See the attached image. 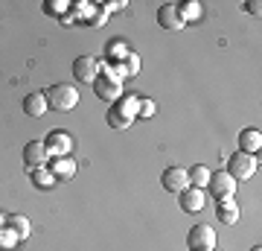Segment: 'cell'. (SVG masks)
I'll return each mask as SVG.
<instances>
[{"label":"cell","mask_w":262,"mask_h":251,"mask_svg":"<svg viewBox=\"0 0 262 251\" xmlns=\"http://www.w3.org/2000/svg\"><path fill=\"white\" fill-rule=\"evenodd\" d=\"M44 96H47V108H53V111H58V114L73 111L76 105H79V91L67 82H58V85H53V88H47Z\"/></svg>","instance_id":"cell-1"},{"label":"cell","mask_w":262,"mask_h":251,"mask_svg":"<svg viewBox=\"0 0 262 251\" xmlns=\"http://www.w3.org/2000/svg\"><path fill=\"white\" fill-rule=\"evenodd\" d=\"M256 167H259V158H256V155L233 152V155L227 158V169H225V172H230V178L239 184V181H248V178L256 172Z\"/></svg>","instance_id":"cell-2"},{"label":"cell","mask_w":262,"mask_h":251,"mask_svg":"<svg viewBox=\"0 0 262 251\" xmlns=\"http://www.w3.org/2000/svg\"><path fill=\"white\" fill-rule=\"evenodd\" d=\"M189 251H215V231L210 225H192L187 234Z\"/></svg>","instance_id":"cell-3"},{"label":"cell","mask_w":262,"mask_h":251,"mask_svg":"<svg viewBox=\"0 0 262 251\" xmlns=\"http://www.w3.org/2000/svg\"><path fill=\"white\" fill-rule=\"evenodd\" d=\"M94 91L99 100H105V103H117L122 96V85L117 76H111L108 70H99V76H96V82H94Z\"/></svg>","instance_id":"cell-4"},{"label":"cell","mask_w":262,"mask_h":251,"mask_svg":"<svg viewBox=\"0 0 262 251\" xmlns=\"http://www.w3.org/2000/svg\"><path fill=\"white\" fill-rule=\"evenodd\" d=\"M44 146H47L50 158H67V155H70V149H73L70 131H64V129L50 131V134H47V140H44Z\"/></svg>","instance_id":"cell-5"},{"label":"cell","mask_w":262,"mask_h":251,"mask_svg":"<svg viewBox=\"0 0 262 251\" xmlns=\"http://www.w3.org/2000/svg\"><path fill=\"white\" fill-rule=\"evenodd\" d=\"M210 193L215 196V202L219 199H233L236 193V181L230 178V172H225V169H215V172H210Z\"/></svg>","instance_id":"cell-6"},{"label":"cell","mask_w":262,"mask_h":251,"mask_svg":"<svg viewBox=\"0 0 262 251\" xmlns=\"http://www.w3.org/2000/svg\"><path fill=\"white\" fill-rule=\"evenodd\" d=\"M73 76H76V82L94 85L96 76H99V59H94V56H79V59L73 62Z\"/></svg>","instance_id":"cell-7"},{"label":"cell","mask_w":262,"mask_h":251,"mask_svg":"<svg viewBox=\"0 0 262 251\" xmlns=\"http://www.w3.org/2000/svg\"><path fill=\"white\" fill-rule=\"evenodd\" d=\"M160 184H163V190H169V193H181V190H187L189 187V176L184 167H166L163 169V176H160Z\"/></svg>","instance_id":"cell-8"},{"label":"cell","mask_w":262,"mask_h":251,"mask_svg":"<svg viewBox=\"0 0 262 251\" xmlns=\"http://www.w3.org/2000/svg\"><path fill=\"white\" fill-rule=\"evenodd\" d=\"M47 158H50V152H47V146H44V140H29L27 146H24V164H27L29 169L47 167Z\"/></svg>","instance_id":"cell-9"},{"label":"cell","mask_w":262,"mask_h":251,"mask_svg":"<svg viewBox=\"0 0 262 251\" xmlns=\"http://www.w3.org/2000/svg\"><path fill=\"white\" fill-rule=\"evenodd\" d=\"M181 199H178V205L181 210H187V214H198V210H204V190H198V187H187V190H181Z\"/></svg>","instance_id":"cell-10"},{"label":"cell","mask_w":262,"mask_h":251,"mask_svg":"<svg viewBox=\"0 0 262 251\" xmlns=\"http://www.w3.org/2000/svg\"><path fill=\"white\" fill-rule=\"evenodd\" d=\"M158 24L163 29H181L184 27V21L178 15V3H163L158 9Z\"/></svg>","instance_id":"cell-11"},{"label":"cell","mask_w":262,"mask_h":251,"mask_svg":"<svg viewBox=\"0 0 262 251\" xmlns=\"http://www.w3.org/2000/svg\"><path fill=\"white\" fill-rule=\"evenodd\" d=\"M259 149H262V131L259 129H245L239 134V152H245V155H259Z\"/></svg>","instance_id":"cell-12"},{"label":"cell","mask_w":262,"mask_h":251,"mask_svg":"<svg viewBox=\"0 0 262 251\" xmlns=\"http://www.w3.org/2000/svg\"><path fill=\"white\" fill-rule=\"evenodd\" d=\"M215 216H219L222 225H236L239 222V205H236V199H219Z\"/></svg>","instance_id":"cell-13"},{"label":"cell","mask_w":262,"mask_h":251,"mask_svg":"<svg viewBox=\"0 0 262 251\" xmlns=\"http://www.w3.org/2000/svg\"><path fill=\"white\" fill-rule=\"evenodd\" d=\"M50 172L56 176V181H70L76 176V161L73 158H53L50 161Z\"/></svg>","instance_id":"cell-14"},{"label":"cell","mask_w":262,"mask_h":251,"mask_svg":"<svg viewBox=\"0 0 262 251\" xmlns=\"http://www.w3.org/2000/svg\"><path fill=\"white\" fill-rule=\"evenodd\" d=\"M178 15L184 24H198L204 18V6L198 0H184V3H178Z\"/></svg>","instance_id":"cell-15"},{"label":"cell","mask_w":262,"mask_h":251,"mask_svg":"<svg viewBox=\"0 0 262 251\" xmlns=\"http://www.w3.org/2000/svg\"><path fill=\"white\" fill-rule=\"evenodd\" d=\"M24 111L29 114V117H44L47 114V96L44 93H27L24 96Z\"/></svg>","instance_id":"cell-16"},{"label":"cell","mask_w":262,"mask_h":251,"mask_svg":"<svg viewBox=\"0 0 262 251\" xmlns=\"http://www.w3.org/2000/svg\"><path fill=\"white\" fill-rule=\"evenodd\" d=\"M3 228H9L18 240H27L29 237V231H32V225H29V219L24 214H12V216H6V222H3Z\"/></svg>","instance_id":"cell-17"},{"label":"cell","mask_w":262,"mask_h":251,"mask_svg":"<svg viewBox=\"0 0 262 251\" xmlns=\"http://www.w3.org/2000/svg\"><path fill=\"white\" fill-rule=\"evenodd\" d=\"M111 108H117V111L125 114L128 120H134V117H137V111H140V96H120Z\"/></svg>","instance_id":"cell-18"},{"label":"cell","mask_w":262,"mask_h":251,"mask_svg":"<svg viewBox=\"0 0 262 251\" xmlns=\"http://www.w3.org/2000/svg\"><path fill=\"white\" fill-rule=\"evenodd\" d=\"M29 178H32V184L38 187V190H50V187L56 184V176L50 172L47 167H35V169H29Z\"/></svg>","instance_id":"cell-19"},{"label":"cell","mask_w":262,"mask_h":251,"mask_svg":"<svg viewBox=\"0 0 262 251\" xmlns=\"http://www.w3.org/2000/svg\"><path fill=\"white\" fill-rule=\"evenodd\" d=\"M189 176V187H198V190H204L207 184H210V169L204 167V164H195V167L187 169Z\"/></svg>","instance_id":"cell-20"},{"label":"cell","mask_w":262,"mask_h":251,"mask_svg":"<svg viewBox=\"0 0 262 251\" xmlns=\"http://www.w3.org/2000/svg\"><path fill=\"white\" fill-rule=\"evenodd\" d=\"M105 56L111 59H117V62H122V59L128 56V50H125V44H122V41H117V38H111V41H108V47H105Z\"/></svg>","instance_id":"cell-21"},{"label":"cell","mask_w":262,"mask_h":251,"mask_svg":"<svg viewBox=\"0 0 262 251\" xmlns=\"http://www.w3.org/2000/svg\"><path fill=\"white\" fill-rule=\"evenodd\" d=\"M105 120H108V126H111V129H128V126H131V120L125 117V114H120L117 108H111Z\"/></svg>","instance_id":"cell-22"},{"label":"cell","mask_w":262,"mask_h":251,"mask_svg":"<svg viewBox=\"0 0 262 251\" xmlns=\"http://www.w3.org/2000/svg\"><path fill=\"white\" fill-rule=\"evenodd\" d=\"M44 12H53V15H61L64 18L67 12H70V3L67 0H50V3H44Z\"/></svg>","instance_id":"cell-23"},{"label":"cell","mask_w":262,"mask_h":251,"mask_svg":"<svg viewBox=\"0 0 262 251\" xmlns=\"http://www.w3.org/2000/svg\"><path fill=\"white\" fill-rule=\"evenodd\" d=\"M15 245H18V237H15L9 228H0V248H3V251H12Z\"/></svg>","instance_id":"cell-24"},{"label":"cell","mask_w":262,"mask_h":251,"mask_svg":"<svg viewBox=\"0 0 262 251\" xmlns=\"http://www.w3.org/2000/svg\"><path fill=\"white\" fill-rule=\"evenodd\" d=\"M122 67H125V76L140 73V56H134V53H128V56L122 59Z\"/></svg>","instance_id":"cell-25"},{"label":"cell","mask_w":262,"mask_h":251,"mask_svg":"<svg viewBox=\"0 0 262 251\" xmlns=\"http://www.w3.org/2000/svg\"><path fill=\"white\" fill-rule=\"evenodd\" d=\"M155 111H158V105H155V100H140V111H137V117H143V120H149V117H155Z\"/></svg>","instance_id":"cell-26"},{"label":"cell","mask_w":262,"mask_h":251,"mask_svg":"<svg viewBox=\"0 0 262 251\" xmlns=\"http://www.w3.org/2000/svg\"><path fill=\"white\" fill-rule=\"evenodd\" d=\"M105 24H108V12L99 6V9H96L91 18H88V27H105Z\"/></svg>","instance_id":"cell-27"},{"label":"cell","mask_w":262,"mask_h":251,"mask_svg":"<svg viewBox=\"0 0 262 251\" xmlns=\"http://www.w3.org/2000/svg\"><path fill=\"white\" fill-rule=\"evenodd\" d=\"M125 6H128L125 0H111V3H105L102 9H105V12H122V9H125Z\"/></svg>","instance_id":"cell-28"},{"label":"cell","mask_w":262,"mask_h":251,"mask_svg":"<svg viewBox=\"0 0 262 251\" xmlns=\"http://www.w3.org/2000/svg\"><path fill=\"white\" fill-rule=\"evenodd\" d=\"M245 9L251 12V15H256V18H259V12H262V3H259V0H248V3H245Z\"/></svg>","instance_id":"cell-29"},{"label":"cell","mask_w":262,"mask_h":251,"mask_svg":"<svg viewBox=\"0 0 262 251\" xmlns=\"http://www.w3.org/2000/svg\"><path fill=\"white\" fill-rule=\"evenodd\" d=\"M3 222H6V216H0V228H3Z\"/></svg>","instance_id":"cell-30"},{"label":"cell","mask_w":262,"mask_h":251,"mask_svg":"<svg viewBox=\"0 0 262 251\" xmlns=\"http://www.w3.org/2000/svg\"><path fill=\"white\" fill-rule=\"evenodd\" d=\"M251 251H262V248H259V245H253V248H251Z\"/></svg>","instance_id":"cell-31"}]
</instances>
